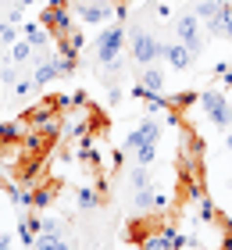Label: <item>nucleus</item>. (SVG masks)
Wrapping results in <instances>:
<instances>
[{"instance_id": "nucleus-4", "label": "nucleus", "mask_w": 232, "mask_h": 250, "mask_svg": "<svg viewBox=\"0 0 232 250\" xmlns=\"http://www.w3.org/2000/svg\"><path fill=\"white\" fill-rule=\"evenodd\" d=\"M175 36H179V43H182V47L190 50V54H196V58H200V54H204L200 18H196L193 11H190V15H179V18H175Z\"/></svg>"}, {"instance_id": "nucleus-10", "label": "nucleus", "mask_w": 232, "mask_h": 250, "mask_svg": "<svg viewBox=\"0 0 232 250\" xmlns=\"http://www.w3.org/2000/svg\"><path fill=\"white\" fill-rule=\"evenodd\" d=\"M57 200V186H32V211H43Z\"/></svg>"}, {"instance_id": "nucleus-2", "label": "nucleus", "mask_w": 232, "mask_h": 250, "mask_svg": "<svg viewBox=\"0 0 232 250\" xmlns=\"http://www.w3.org/2000/svg\"><path fill=\"white\" fill-rule=\"evenodd\" d=\"M125 47H129L132 61H136L139 68H143V64H157V61H161V40H157L150 29L132 25L129 32H125Z\"/></svg>"}, {"instance_id": "nucleus-1", "label": "nucleus", "mask_w": 232, "mask_h": 250, "mask_svg": "<svg viewBox=\"0 0 232 250\" xmlns=\"http://www.w3.org/2000/svg\"><path fill=\"white\" fill-rule=\"evenodd\" d=\"M122 50H125V25L122 21H111V25L100 29L97 43H93V58H97V64H114L122 61Z\"/></svg>"}, {"instance_id": "nucleus-12", "label": "nucleus", "mask_w": 232, "mask_h": 250, "mask_svg": "<svg viewBox=\"0 0 232 250\" xmlns=\"http://www.w3.org/2000/svg\"><path fill=\"white\" fill-rule=\"evenodd\" d=\"M225 0H196L193 4V15L200 18V21H207V18H214L218 15V7H222Z\"/></svg>"}, {"instance_id": "nucleus-9", "label": "nucleus", "mask_w": 232, "mask_h": 250, "mask_svg": "<svg viewBox=\"0 0 232 250\" xmlns=\"http://www.w3.org/2000/svg\"><path fill=\"white\" fill-rule=\"evenodd\" d=\"M193 208H196V222H204V225H214L218 222V208H214V200L207 197V193L193 204Z\"/></svg>"}, {"instance_id": "nucleus-3", "label": "nucleus", "mask_w": 232, "mask_h": 250, "mask_svg": "<svg viewBox=\"0 0 232 250\" xmlns=\"http://www.w3.org/2000/svg\"><path fill=\"white\" fill-rule=\"evenodd\" d=\"M196 104H200V111L207 115V122H211L214 129H222V132L232 129V100L222 89H204V93H196Z\"/></svg>"}, {"instance_id": "nucleus-11", "label": "nucleus", "mask_w": 232, "mask_h": 250, "mask_svg": "<svg viewBox=\"0 0 232 250\" xmlns=\"http://www.w3.org/2000/svg\"><path fill=\"white\" fill-rule=\"evenodd\" d=\"M32 250H72L64 240H61V232H40L36 236V247Z\"/></svg>"}, {"instance_id": "nucleus-13", "label": "nucleus", "mask_w": 232, "mask_h": 250, "mask_svg": "<svg viewBox=\"0 0 232 250\" xmlns=\"http://www.w3.org/2000/svg\"><path fill=\"white\" fill-rule=\"evenodd\" d=\"M129 186H132V189L154 186V183H150V172H147V165H136V168H129Z\"/></svg>"}, {"instance_id": "nucleus-6", "label": "nucleus", "mask_w": 232, "mask_h": 250, "mask_svg": "<svg viewBox=\"0 0 232 250\" xmlns=\"http://www.w3.org/2000/svg\"><path fill=\"white\" fill-rule=\"evenodd\" d=\"M136 86L147 89V100H150V97H165L168 79H165V72H161L157 64H143V68H139V75H136Z\"/></svg>"}, {"instance_id": "nucleus-5", "label": "nucleus", "mask_w": 232, "mask_h": 250, "mask_svg": "<svg viewBox=\"0 0 232 250\" xmlns=\"http://www.w3.org/2000/svg\"><path fill=\"white\" fill-rule=\"evenodd\" d=\"M161 143V125L154 118L136 122V129L125 136V150H139V146H157Z\"/></svg>"}, {"instance_id": "nucleus-14", "label": "nucleus", "mask_w": 232, "mask_h": 250, "mask_svg": "<svg viewBox=\"0 0 232 250\" xmlns=\"http://www.w3.org/2000/svg\"><path fill=\"white\" fill-rule=\"evenodd\" d=\"M132 154H136V165H147V168L157 161V146H139V150H132Z\"/></svg>"}, {"instance_id": "nucleus-15", "label": "nucleus", "mask_w": 232, "mask_h": 250, "mask_svg": "<svg viewBox=\"0 0 232 250\" xmlns=\"http://www.w3.org/2000/svg\"><path fill=\"white\" fill-rule=\"evenodd\" d=\"M0 250H11V232H0Z\"/></svg>"}, {"instance_id": "nucleus-8", "label": "nucleus", "mask_w": 232, "mask_h": 250, "mask_svg": "<svg viewBox=\"0 0 232 250\" xmlns=\"http://www.w3.org/2000/svg\"><path fill=\"white\" fill-rule=\"evenodd\" d=\"M75 208H79V211L100 208V189H97V186H79V193H75Z\"/></svg>"}, {"instance_id": "nucleus-16", "label": "nucleus", "mask_w": 232, "mask_h": 250, "mask_svg": "<svg viewBox=\"0 0 232 250\" xmlns=\"http://www.w3.org/2000/svg\"><path fill=\"white\" fill-rule=\"evenodd\" d=\"M225 150H229V154H232V129H229V132H225Z\"/></svg>"}, {"instance_id": "nucleus-17", "label": "nucleus", "mask_w": 232, "mask_h": 250, "mask_svg": "<svg viewBox=\"0 0 232 250\" xmlns=\"http://www.w3.org/2000/svg\"><path fill=\"white\" fill-rule=\"evenodd\" d=\"M4 89H7V83H4V75H0V100H4Z\"/></svg>"}, {"instance_id": "nucleus-7", "label": "nucleus", "mask_w": 232, "mask_h": 250, "mask_svg": "<svg viewBox=\"0 0 232 250\" xmlns=\"http://www.w3.org/2000/svg\"><path fill=\"white\" fill-rule=\"evenodd\" d=\"M161 61H168L171 68H179V72H186L193 61H196V54H190L182 47V43H171V40H161Z\"/></svg>"}]
</instances>
